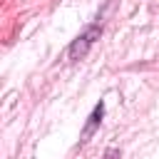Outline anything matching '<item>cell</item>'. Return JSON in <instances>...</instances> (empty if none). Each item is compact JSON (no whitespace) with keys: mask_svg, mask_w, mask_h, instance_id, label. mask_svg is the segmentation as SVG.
I'll use <instances>...</instances> for the list:
<instances>
[{"mask_svg":"<svg viewBox=\"0 0 159 159\" xmlns=\"http://www.w3.org/2000/svg\"><path fill=\"white\" fill-rule=\"evenodd\" d=\"M99 35H102V22H92V25H87L84 32H80V35L72 40L70 50H67L70 60H82V57L92 50V45L99 40Z\"/></svg>","mask_w":159,"mask_h":159,"instance_id":"cell-1","label":"cell"},{"mask_svg":"<svg viewBox=\"0 0 159 159\" xmlns=\"http://www.w3.org/2000/svg\"><path fill=\"white\" fill-rule=\"evenodd\" d=\"M102 117H104V102H97L94 109H92V114H89V119H87V124H84V129H82V142L92 137V132L102 124Z\"/></svg>","mask_w":159,"mask_h":159,"instance_id":"cell-2","label":"cell"},{"mask_svg":"<svg viewBox=\"0 0 159 159\" xmlns=\"http://www.w3.org/2000/svg\"><path fill=\"white\" fill-rule=\"evenodd\" d=\"M104 159H119V152H117V149H109V152L104 154Z\"/></svg>","mask_w":159,"mask_h":159,"instance_id":"cell-3","label":"cell"}]
</instances>
